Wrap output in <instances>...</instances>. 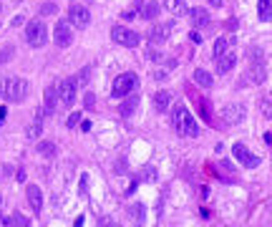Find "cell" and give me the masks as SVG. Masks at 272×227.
Instances as JSON below:
<instances>
[{"instance_id":"6da1fadb","label":"cell","mask_w":272,"mask_h":227,"mask_svg":"<svg viewBox=\"0 0 272 227\" xmlns=\"http://www.w3.org/2000/svg\"><path fill=\"white\" fill-rule=\"evenodd\" d=\"M172 124H174V129H177V134H179V136L194 139V136L199 134V126H197V121H194V116L189 114V109H186L184 104H177V106H174Z\"/></svg>"},{"instance_id":"7a4b0ae2","label":"cell","mask_w":272,"mask_h":227,"mask_svg":"<svg viewBox=\"0 0 272 227\" xmlns=\"http://www.w3.org/2000/svg\"><path fill=\"white\" fill-rule=\"evenodd\" d=\"M46 38H48V28H46V20L35 18L25 25V43L33 46V48H41L46 46Z\"/></svg>"},{"instance_id":"3957f363","label":"cell","mask_w":272,"mask_h":227,"mask_svg":"<svg viewBox=\"0 0 272 227\" xmlns=\"http://www.w3.org/2000/svg\"><path fill=\"white\" fill-rule=\"evenodd\" d=\"M0 91H3V96L8 99V101H13V104H20L23 99H25V94H28V84L23 81V79H5L3 84H0Z\"/></svg>"},{"instance_id":"277c9868","label":"cell","mask_w":272,"mask_h":227,"mask_svg":"<svg viewBox=\"0 0 272 227\" xmlns=\"http://www.w3.org/2000/svg\"><path fill=\"white\" fill-rule=\"evenodd\" d=\"M111 38L116 46H124V48H136L141 43V35L131 28H124V25H113L111 28Z\"/></svg>"},{"instance_id":"5b68a950","label":"cell","mask_w":272,"mask_h":227,"mask_svg":"<svg viewBox=\"0 0 272 227\" xmlns=\"http://www.w3.org/2000/svg\"><path fill=\"white\" fill-rule=\"evenodd\" d=\"M136 84H139V79H136V73H121V76H116V81H113V96H119V99H124V96H129L134 89H136Z\"/></svg>"},{"instance_id":"8992f818","label":"cell","mask_w":272,"mask_h":227,"mask_svg":"<svg viewBox=\"0 0 272 227\" xmlns=\"http://www.w3.org/2000/svg\"><path fill=\"white\" fill-rule=\"evenodd\" d=\"M68 23H71L73 28H86V25L91 23L89 8L81 5V3H71V8H68Z\"/></svg>"},{"instance_id":"52a82bcc","label":"cell","mask_w":272,"mask_h":227,"mask_svg":"<svg viewBox=\"0 0 272 227\" xmlns=\"http://www.w3.org/2000/svg\"><path fill=\"white\" fill-rule=\"evenodd\" d=\"M247 76H250V81H252V84H265V76H267V71H265V63H262V56H260V51H257V48L252 51L250 68H247Z\"/></svg>"},{"instance_id":"ba28073f","label":"cell","mask_w":272,"mask_h":227,"mask_svg":"<svg viewBox=\"0 0 272 227\" xmlns=\"http://www.w3.org/2000/svg\"><path fill=\"white\" fill-rule=\"evenodd\" d=\"M232 154H235L237 157V162L242 164V167H247V169H255V167H260V159L252 154V151L245 146V144H235V146H232Z\"/></svg>"},{"instance_id":"9c48e42d","label":"cell","mask_w":272,"mask_h":227,"mask_svg":"<svg viewBox=\"0 0 272 227\" xmlns=\"http://www.w3.org/2000/svg\"><path fill=\"white\" fill-rule=\"evenodd\" d=\"M53 41H56V46H61V48H68V46L73 43V33H71V23H68V20H58Z\"/></svg>"},{"instance_id":"30bf717a","label":"cell","mask_w":272,"mask_h":227,"mask_svg":"<svg viewBox=\"0 0 272 227\" xmlns=\"http://www.w3.org/2000/svg\"><path fill=\"white\" fill-rule=\"evenodd\" d=\"M136 13L144 20H157L159 15V3L157 0H136Z\"/></svg>"},{"instance_id":"8fae6325","label":"cell","mask_w":272,"mask_h":227,"mask_svg":"<svg viewBox=\"0 0 272 227\" xmlns=\"http://www.w3.org/2000/svg\"><path fill=\"white\" fill-rule=\"evenodd\" d=\"M58 99H61V104L73 106V101H76V79H63L58 84Z\"/></svg>"},{"instance_id":"7c38bea8","label":"cell","mask_w":272,"mask_h":227,"mask_svg":"<svg viewBox=\"0 0 272 227\" xmlns=\"http://www.w3.org/2000/svg\"><path fill=\"white\" fill-rule=\"evenodd\" d=\"M222 116H224L227 124H240L242 116H245V106L242 104H229V106H224Z\"/></svg>"},{"instance_id":"4fadbf2b","label":"cell","mask_w":272,"mask_h":227,"mask_svg":"<svg viewBox=\"0 0 272 227\" xmlns=\"http://www.w3.org/2000/svg\"><path fill=\"white\" fill-rule=\"evenodd\" d=\"M25 195H28V202H30L33 212H41V210H43V192H41V187L28 184V187H25Z\"/></svg>"},{"instance_id":"5bb4252c","label":"cell","mask_w":272,"mask_h":227,"mask_svg":"<svg viewBox=\"0 0 272 227\" xmlns=\"http://www.w3.org/2000/svg\"><path fill=\"white\" fill-rule=\"evenodd\" d=\"M169 33H172V25H167V23H162V25H154V28L149 30V43H154V46L164 43L167 38H169Z\"/></svg>"},{"instance_id":"9a60e30c","label":"cell","mask_w":272,"mask_h":227,"mask_svg":"<svg viewBox=\"0 0 272 227\" xmlns=\"http://www.w3.org/2000/svg\"><path fill=\"white\" fill-rule=\"evenodd\" d=\"M227 51H235V35H219L214 43V58L224 56Z\"/></svg>"},{"instance_id":"2e32d148","label":"cell","mask_w":272,"mask_h":227,"mask_svg":"<svg viewBox=\"0 0 272 227\" xmlns=\"http://www.w3.org/2000/svg\"><path fill=\"white\" fill-rule=\"evenodd\" d=\"M214 61H217L219 73H227V71L235 68V63H237V53H235V51H227L224 56H219V58H214Z\"/></svg>"},{"instance_id":"e0dca14e","label":"cell","mask_w":272,"mask_h":227,"mask_svg":"<svg viewBox=\"0 0 272 227\" xmlns=\"http://www.w3.org/2000/svg\"><path fill=\"white\" fill-rule=\"evenodd\" d=\"M58 101H61V99H58V89H56V86H48L46 94H43V109H46V114H53Z\"/></svg>"},{"instance_id":"ac0fdd59","label":"cell","mask_w":272,"mask_h":227,"mask_svg":"<svg viewBox=\"0 0 272 227\" xmlns=\"http://www.w3.org/2000/svg\"><path fill=\"white\" fill-rule=\"evenodd\" d=\"M41 131H43V109H38L33 124L28 126V139H38V136H41Z\"/></svg>"},{"instance_id":"d6986e66","label":"cell","mask_w":272,"mask_h":227,"mask_svg":"<svg viewBox=\"0 0 272 227\" xmlns=\"http://www.w3.org/2000/svg\"><path fill=\"white\" fill-rule=\"evenodd\" d=\"M164 8H167V13H172V15H184V13H189V10H186V0H164Z\"/></svg>"},{"instance_id":"ffe728a7","label":"cell","mask_w":272,"mask_h":227,"mask_svg":"<svg viewBox=\"0 0 272 227\" xmlns=\"http://www.w3.org/2000/svg\"><path fill=\"white\" fill-rule=\"evenodd\" d=\"M189 20L199 28V25H207V23H209V15H207L204 8H191V10H189Z\"/></svg>"},{"instance_id":"44dd1931","label":"cell","mask_w":272,"mask_h":227,"mask_svg":"<svg viewBox=\"0 0 272 227\" xmlns=\"http://www.w3.org/2000/svg\"><path fill=\"white\" fill-rule=\"evenodd\" d=\"M172 104V94L169 91H157L154 94V106H157V111H167Z\"/></svg>"},{"instance_id":"7402d4cb","label":"cell","mask_w":272,"mask_h":227,"mask_svg":"<svg viewBox=\"0 0 272 227\" xmlns=\"http://www.w3.org/2000/svg\"><path fill=\"white\" fill-rule=\"evenodd\" d=\"M136 106H139V96H131V94H129V99L121 104V116H134Z\"/></svg>"},{"instance_id":"603a6c76","label":"cell","mask_w":272,"mask_h":227,"mask_svg":"<svg viewBox=\"0 0 272 227\" xmlns=\"http://www.w3.org/2000/svg\"><path fill=\"white\" fill-rule=\"evenodd\" d=\"M194 81H197L199 86H204V89H209V86L214 84V79H212V76H209L204 68H197V71H194Z\"/></svg>"},{"instance_id":"cb8c5ba5","label":"cell","mask_w":272,"mask_h":227,"mask_svg":"<svg viewBox=\"0 0 272 227\" xmlns=\"http://www.w3.org/2000/svg\"><path fill=\"white\" fill-rule=\"evenodd\" d=\"M257 15H260V20H270L272 18V0H260L257 3Z\"/></svg>"},{"instance_id":"d4e9b609","label":"cell","mask_w":272,"mask_h":227,"mask_svg":"<svg viewBox=\"0 0 272 227\" xmlns=\"http://www.w3.org/2000/svg\"><path fill=\"white\" fill-rule=\"evenodd\" d=\"M129 215H131L136 222H144V220H146V207L139 205V202H134V205H129Z\"/></svg>"},{"instance_id":"484cf974","label":"cell","mask_w":272,"mask_h":227,"mask_svg":"<svg viewBox=\"0 0 272 227\" xmlns=\"http://www.w3.org/2000/svg\"><path fill=\"white\" fill-rule=\"evenodd\" d=\"M38 154H41V157H56V144H51V141H41V144H38Z\"/></svg>"},{"instance_id":"4316f807","label":"cell","mask_w":272,"mask_h":227,"mask_svg":"<svg viewBox=\"0 0 272 227\" xmlns=\"http://www.w3.org/2000/svg\"><path fill=\"white\" fill-rule=\"evenodd\" d=\"M5 225H30V222H28L23 215H13V217H8V220H5Z\"/></svg>"},{"instance_id":"83f0119b","label":"cell","mask_w":272,"mask_h":227,"mask_svg":"<svg viewBox=\"0 0 272 227\" xmlns=\"http://www.w3.org/2000/svg\"><path fill=\"white\" fill-rule=\"evenodd\" d=\"M58 8H56V3H46L43 8H41V15H53Z\"/></svg>"},{"instance_id":"f1b7e54d","label":"cell","mask_w":272,"mask_h":227,"mask_svg":"<svg viewBox=\"0 0 272 227\" xmlns=\"http://www.w3.org/2000/svg\"><path fill=\"white\" fill-rule=\"evenodd\" d=\"M79 121H81V114H71V116H68V129L79 126Z\"/></svg>"},{"instance_id":"f546056e","label":"cell","mask_w":272,"mask_h":227,"mask_svg":"<svg viewBox=\"0 0 272 227\" xmlns=\"http://www.w3.org/2000/svg\"><path fill=\"white\" fill-rule=\"evenodd\" d=\"M79 76H81V84H89V79H91V68H84Z\"/></svg>"},{"instance_id":"4dcf8cb0","label":"cell","mask_w":272,"mask_h":227,"mask_svg":"<svg viewBox=\"0 0 272 227\" xmlns=\"http://www.w3.org/2000/svg\"><path fill=\"white\" fill-rule=\"evenodd\" d=\"M10 56H13V48H3V53H0V61H10Z\"/></svg>"},{"instance_id":"1f68e13d","label":"cell","mask_w":272,"mask_h":227,"mask_svg":"<svg viewBox=\"0 0 272 227\" xmlns=\"http://www.w3.org/2000/svg\"><path fill=\"white\" fill-rule=\"evenodd\" d=\"M121 18H124V20H134V18H136V13H134V10H124V13H121Z\"/></svg>"},{"instance_id":"d6a6232c","label":"cell","mask_w":272,"mask_h":227,"mask_svg":"<svg viewBox=\"0 0 272 227\" xmlns=\"http://www.w3.org/2000/svg\"><path fill=\"white\" fill-rule=\"evenodd\" d=\"M93 104H96L93 101V94H86V109H93Z\"/></svg>"},{"instance_id":"836d02e7","label":"cell","mask_w":272,"mask_h":227,"mask_svg":"<svg viewBox=\"0 0 272 227\" xmlns=\"http://www.w3.org/2000/svg\"><path fill=\"white\" fill-rule=\"evenodd\" d=\"M141 174H144V179H149V182L154 179V169H141Z\"/></svg>"},{"instance_id":"e575fe53","label":"cell","mask_w":272,"mask_h":227,"mask_svg":"<svg viewBox=\"0 0 272 227\" xmlns=\"http://www.w3.org/2000/svg\"><path fill=\"white\" fill-rule=\"evenodd\" d=\"M191 41H194V43H202V35H199V30H191Z\"/></svg>"},{"instance_id":"d590c367","label":"cell","mask_w":272,"mask_h":227,"mask_svg":"<svg viewBox=\"0 0 272 227\" xmlns=\"http://www.w3.org/2000/svg\"><path fill=\"white\" fill-rule=\"evenodd\" d=\"M154 79H157V81H164V79H167V71H157V73H154Z\"/></svg>"},{"instance_id":"8d00e7d4","label":"cell","mask_w":272,"mask_h":227,"mask_svg":"<svg viewBox=\"0 0 272 227\" xmlns=\"http://www.w3.org/2000/svg\"><path fill=\"white\" fill-rule=\"evenodd\" d=\"M149 58H151V61H162V53H157V51H151V53H149Z\"/></svg>"},{"instance_id":"74e56055","label":"cell","mask_w":272,"mask_h":227,"mask_svg":"<svg viewBox=\"0 0 272 227\" xmlns=\"http://www.w3.org/2000/svg\"><path fill=\"white\" fill-rule=\"evenodd\" d=\"M86 189H89V179L84 177V179H81V192H84V195H86Z\"/></svg>"},{"instance_id":"f35d334b","label":"cell","mask_w":272,"mask_h":227,"mask_svg":"<svg viewBox=\"0 0 272 227\" xmlns=\"http://www.w3.org/2000/svg\"><path fill=\"white\" fill-rule=\"evenodd\" d=\"M209 5L212 8H222V0H209Z\"/></svg>"},{"instance_id":"ab89813d","label":"cell","mask_w":272,"mask_h":227,"mask_svg":"<svg viewBox=\"0 0 272 227\" xmlns=\"http://www.w3.org/2000/svg\"><path fill=\"white\" fill-rule=\"evenodd\" d=\"M0 10H3V5H0Z\"/></svg>"}]
</instances>
